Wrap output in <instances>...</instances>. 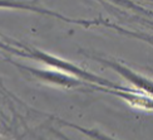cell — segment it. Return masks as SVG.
I'll return each mask as SVG.
<instances>
[{"label":"cell","mask_w":153,"mask_h":140,"mask_svg":"<svg viewBox=\"0 0 153 140\" xmlns=\"http://www.w3.org/2000/svg\"><path fill=\"white\" fill-rule=\"evenodd\" d=\"M95 61L102 62L107 67L112 68L114 72H117L128 82V84L137 88L148 96L153 97V72H143L133 69L128 65H126L122 61H117L113 58H103V57H92Z\"/></svg>","instance_id":"6da1fadb"},{"label":"cell","mask_w":153,"mask_h":140,"mask_svg":"<svg viewBox=\"0 0 153 140\" xmlns=\"http://www.w3.org/2000/svg\"><path fill=\"white\" fill-rule=\"evenodd\" d=\"M0 9L27 10V11H31V13H36V14H40V15L54 17L56 19H60L62 22L83 25V27H85V28L97 27V19H74V18H68V17L60 14V13H58V11L49 10L47 8H44V6L39 5L36 2H33V0H0Z\"/></svg>","instance_id":"7a4b0ae2"},{"label":"cell","mask_w":153,"mask_h":140,"mask_svg":"<svg viewBox=\"0 0 153 140\" xmlns=\"http://www.w3.org/2000/svg\"><path fill=\"white\" fill-rule=\"evenodd\" d=\"M0 50H5V52H9V53H14L16 56H23V48L20 46H18L16 42H14V41L0 39Z\"/></svg>","instance_id":"3957f363"}]
</instances>
